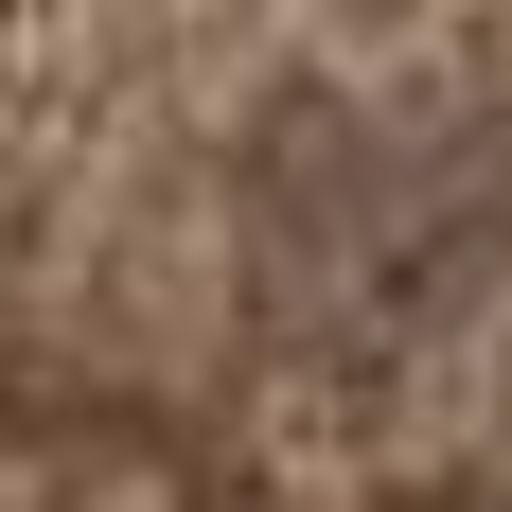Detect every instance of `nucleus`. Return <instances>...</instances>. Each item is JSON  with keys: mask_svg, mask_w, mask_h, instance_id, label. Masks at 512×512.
Wrapping results in <instances>:
<instances>
[{"mask_svg": "<svg viewBox=\"0 0 512 512\" xmlns=\"http://www.w3.org/2000/svg\"><path fill=\"white\" fill-rule=\"evenodd\" d=\"M0 512H512V18H0Z\"/></svg>", "mask_w": 512, "mask_h": 512, "instance_id": "1", "label": "nucleus"}]
</instances>
